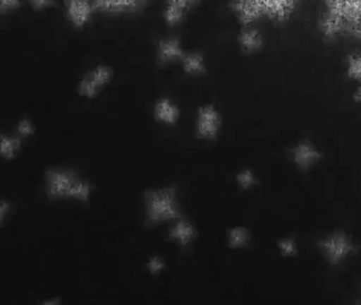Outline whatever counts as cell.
<instances>
[{"instance_id": "obj_1", "label": "cell", "mask_w": 361, "mask_h": 305, "mask_svg": "<svg viewBox=\"0 0 361 305\" xmlns=\"http://www.w3.org/2000/svg\"><path fill=\"white\" fill-rule=\"evenodd\" d=\"M46 195L50 201L71 199L88 203L94 186L77 171L68 167H48L45 171Z\"/></svg>"}, {"instance_id": "obj_2", "label": "cell", "mask_w": 361, "mask_h": 305, "mask_svg": "<svg viewBox=\"0 0 361 305\" xmlns=\"http://www.w3.org/2000/svg\"><path fill=\"white\" fill-rule=\"evenodd\" d=\"M145 218L149 225H158L181 216L178 192L175 186L149 189L145 193Z\"/></svg>"}, {"instance_id": "obj_3", "label": "cell", "mask_w": 361, "mask_h": 305, "mask_svg": "<svg viewBox=\"0 0 361 305\" xmlns=\"http://www.w3.org/2000/svg\"><path fill=\"white\" fill-rule=\"evenodd\" d=\"M319 248L329 264L339 265L354 252L355 245L350 235L337 230L320 239Z\"/></svg>"}, {"instance_id": "obj_4", "label": "cell", "mask_w": 361, "mask_h": 305, "mask_svg": "<svg viewBox=\"0 0 361 305\" xmlns=\"http://www.w3.org/2000/svg\"><path fill=\"white\" fill-rule=\"evenodd\" d=\"M114 70L109 66L100 64L84 74L78 85V93L86 99H94L111 82Z\"/></svg>"}, {"instance_id": "obj_5", "label": "cell", "mask_w": 361, "mask_h": 305, "mask_svg": "<svg viewBox=\"0 0 361 305\" xmlns=\"http://www.w3.org/2000/svg\"><path fill=\"white\" fill-rule=\"evenodd\" d=\"M223 116L213 104L200 106L196 112L195 131L198 139L213 141L219 137Z\"/></svg>"}, {"instance_id": "obj_6", "label": "cell", "mask_w": 361, "mask_h": 305, "mask_svg": "<svg viewBox=\"0 0 361 305\" xmlns=\"http://www.w3.org/2000/svg\"><path fill=\"white\" fill-rule=\"evenodd\" d=\"M289 155L293 165L301 172L310 171L322 159V152L317 148L316 144L308 139L300 140L293 144L289 150Z\"/></svg>"}, {"instance_id": "obj_7", "label": "cell", "mask_w": 361, "mask_h": 305, "mask_svg": "<svg viewBox=\"0 0 361 305\" xmlns=\"http://www.w3.org/2000/svg\"><path fill=\"white\" fill-rule=\"evenodd\" d=\"M151 0H94L97 12L117 16L136 14L147 8Z\"/></svg>"}, {"instance_id": "obj_8", "label": "cell", "mask_w": 361, "mask_h": 305, "mask_svg": "<svg viewBox=\"0 0 361 305\" xmlns=\"http://www.w3.org/2000/svg\"><path fill=\"white\" fill-rule=\"evenodd\" d=\"M264 17L285 23L297 10L301 0H257Z\"/></svg>"}, {"instance_id": "obj_9", "label": "cell", "mask_w": 361, "mask_h": 305, "mask_svg": "<svg viewBox=\"0 0 361 305\" xmlns=\"http://www.w3.org/2000/svg\"><path fill=\"white\" fill-rule=\"evenodd\" d=\"M64 6L67 18L77 29L86 27L97 12L94 0H64Z\"/></svg>"}, {"instance_id": "obj_10", "label": "cell", "mask_w": 361, "mask_h": 305, "mask_svg": "<svg viewBox=\"0 0 361 305\" xmlns=\"http://www.w3.org/2000/svg\"><path fill=\"white\" fill-rule=\"evenodd\" d=\"M200 4L202 0H164V8L162 12L164 23L169 27L180 25L185 17Z\"/></svg>"}, {"instance_id": "obj_11", "label": "cell", "mask_w": 361, "mask_h": 305, "mask_svg": "<svg viewBox=\"0 0 361 305\" xmlns=\"http://www.w3.org/2000/svg\"><path fill=\"white\" fill-rule=\"evenodd\" d=\"M185 54V50L178 37L170 36V37L161 38L158 42L156 56L159 65L164 66L181 61Z\"/></svg>"}, {"instance_id": "obj_12", "label": "cell", "mask_w": 361, "mask_h": 305, "mask_svg": "<svg viewBox=\"0 0 361 305\" xmlns=\"http://www.w3.org/2000/svg\"><path fill=\"white\" fill-rule=\"evenodd\" d=\"M229 6L244 27H249L264 17L257 0H230Z\"/></svg>"}, {"instance_id": "obj_13", "label": "cell", "mask_w": 361, "mask_h": 305, "mask_svg": "<svg viewBox=\"0 0 361 305\" xmlns=\"http://www.w3.org/2000/svg\"><path fill=\"white\" fill-rule=\"evenodd\" d=\"M325 4L326 10L341 17L346 25L361 17V0H329Z\"/></svg>"}, {"instance_id": "obj_14", "label": "cell", "mask_w": 361, "mask_h": 305, "mask_svg": "<svg viewBox=\"0 0 361 305\" xmlns=\"http://www.w3.org/2000/svg\"><path fill=\"white\" fill-rule=\"evenodd\" d=\"M319 30L325 40H334L346 32L345 21L331 11L325 10L319 18Z\"/></svg>"}, {"instance_id": "obj_15", "label": "cell", "mask_w": 361, "mask_h": 305, "mask_svg": "<svg viewBox=\"0 0 361 305\" xmlns=\"http://www.w3.org/2000/svg\"><path fill=\"white\" fill-rule=\"evenodd\" d=\"M154 118L156 121L168 126L176 125L180 118V109L170 97H160L154 104Z\"/></svg>"}, {"instance_id": "obj_16", "label": "cell", "mask_w": 361, "mask_h": 305, "mask_svg": "<svg viewBox=\"0 0 361 305\" xmlns=\"http://www.w3.org/2000/svg\"><path fill=\"white\" fill-rule=\"evenodd\" d=\"M169 239L181 246H189L197 237V230L189 220L180 217L169 230Z\"/></svg>"}, {"instance_id": "obj_17", "label": "cell", "mask_w": 361, "mask_h": 305, "mask_svg": "<svg viewBox=\"0 0 361 305\" xmlns=\"http://www.w3.org/2000/svg\"><path fill=\"white\" fill-rule=\"evenodd\" d=\"M238 44L240 50L247 54H252L261 50L264 46V38L259 30L251 27H244L238 34Z\"/></svg>"}, {"instance_id": "obj_18", "label": "cell", "mask_w": 361, "mask_h": 305, "mask_svg": "<svg viewBox=\"0 0 361 305\" xmlns=\"http://www.w3.org/2000/svg\"><path fill=\"white\" fill-rule=\"evenodd\" d=\"M183 72L190 76H200L206 73L207 66L204 55L200 51L187 52L181 59Z\"/></svg>"}, {"instance_id": "obj_19", "label": "cell", "mask_w": 361, "mask_h": 305, "mask_svg": "<svg viewBox=\"0 0 361 305\" xmlns=\"http://www.w3.org/2000/svg\"><path fill=\"white\" fill-rule=\"evenodd\" d=\"M22 148V138L11 137L7 133L0 135V155L6 160H12Z\"/></svg>"}, {"instance_id": "obj_20", "label": "cell", "mask_w": 361, "mask_h": 305, "mask_svg": "<svg viewBox=\"0 0 361 305\" xmlns=\"http://www.w3.org/2000/svg\"><path fill=\"white\" fill-rule=\"evenodd\" d=\"M228 246L231 249H242L250 241V232L243 226H236L228 231Z\"/></svg>"}, {"instance_id": "obj_21", "label": "cell", "mask_w": 361, "mask_h": 305, "mask_svg": "<svg viewBox=\"0 0 361 305\" xmlns=\"http://www.w3.org/2000/svg\"><path fill=\"white\" fill-rule=\"evenodd\" d=\"M346 76L361 84V53H353L346 59Z\"/></svg>"}, {"instance_id": "obj_22", "label": "cell", "mask_w": 361, "mask_h": 305, "mask_svg": "<svg viewBox=\"0 0 361 305\" xmlns=\"http://www.w3.org/2000/svg\"><path fill=\"white\" fill-rule=\"evenodd\" d=\"M236 182L243 190H250L257 184V177L250 169H243L236 174Z\"/></svg>"}, {"instance_id": "obj_23", "label": "cell", "mask_w": 361, "mask_h": 305, "mask_svg": "<svg viewBox=\"0 0 361 305\" xmlns=\"http://www.w3.org/2000/svg\"><path fill=\"white\" fill-rule=\"evenodd\" d=\"M279 251L283 256L293 258L299 252L297 241L293 237H283L278 243Z\"/></svg>"}, {"instance_id": "obj_24", "label": "cell", "mask_w": 361, "mask_h": 305, "mask_svg": "<svg viewBox=\"0 0 361 305\" xmlns=\"http://www.w3.org/2000/svg\"><path fill=\"white\" fill-rule=\"evenodd\" d=\"M16 133H18L20 138H29L35 135V127L33 125L32 121L28 118H23L18 121L16 125Z\"/></svg>"}, {"instance_id": "obj_25", "label": "cell", "mask_w": 361, "mask_h": 305, "mask_svg": "<svg viewBox=\"0 0 361 305\" xmlns=\"http://www.w3.org/2000/svg\"><path fill=\"white\" fill-rule=\"evenodd\" d=\"M147 268L151 275H158L166 268V262L159 256H153L147 261Z\"/></svg>"}, {"instance_id": "obj_26", "label": "cell", "mask_w": 361, "mask_h": 305, "mask_svg": "<svg viewBox=\"0 0 361 305\" xmlns=\"http://www.w3.org/2000/svg\"><path fill=\"white\" fill-rule=\"evenodd\" d=\"M22 6V0H0V13L5 15L14 12Z\"/></svg>"}, {"instance_id": "obj_27", "label": "cell", "mask_w": 361, "mask_h": 305, "mask_svg": "<svg viewBox=\"0 0 361 305\" xmlns=\"http://www.w3.org/2000/svg\"><path fill=\"white\" fill-rule=\"evenodd\" d=\"M31 8L37 12L47 10L54 6V0H29Z\"/></svg>"}, {"instance_id": "obj_28", "label": "cell", "mask_w": 361, "mask_h": 305, "mask_svg": "<svg viewBox=\"0 0 361 305\" xmlns=\"http://www.w3.org/2000/svg\"><path fill=\"white\" fill-rule=\"evenodd\" d=\"M10 212H11V203L6 199H1L0 201V220H1V224L6 222V218L9 215Z\"/></svg>"}, {"instance_id": "obj_29", "label": "cell", "mask_w": 361, "mask_h": 305, "mask_svg": "<svg viewBox=\"0 0 361 305\" xmlns=\"http://www.w3.org/2000/svg\"><path fill=\"white\" fill-rule=\"evenodd\" d=\"M346 32L357 38H361V17L348 25Z\"/></svg>"}, {"instance_id": "obj_30", "label": "cell", "mask_w": 361, "mask_h": 305, "mask_svg": "<svg viewBox=\"0 0 361 305\" xmlns=\"http://www.w3.org/2000/svg\"><path fill=\"white\" fill-rule=\"evenodd\" d=\"M353 100H354L355 103L361 105V84L357 87L356 90L353 93Z\"/></svg>"}, {"instance_id": "obj_31", "label": "cell", "mask_w": 361, "mask_h": 305, "mask_svg": "<svg viewBox=\"0 0 361 305\" xmlns=\"http://www.w3.org/2000/svg\"><path fill=\"white\" fill-rule=\"evenodd\" d=\"M329 1V0H324V2Z\"/></svg>"}]
</instances>
